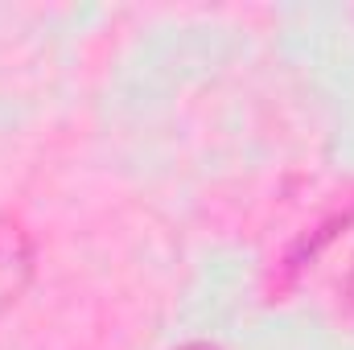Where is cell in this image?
<instances>
[{"instance_id": "cell-1", "label": "cell", "mask_w": 354, "mask_h": 350, "mask_svg": "<svg viewBox=\"0 0 354 350\" xmlns=\"http://www.w3.org/2000/svg\"><path fill=\"white\" fill-rule=\"evenodd\" d=\"M33 280V239L21 223L0 214V317L25 297Z\"/></svg>"}, {"instance_id": "cell-2", "label": "cell", "mask_w": 354, "mask_h": 350, "mask_svg": "<svg viewBox=\"0 0 354 350\" xmlns=\"http://www.w3.org/2000/svg\"><path fill=\"white\" fill-rule=\"evenodd\" d=\"M181 350H218V347H210V342H189V347H181Z\"/></svg>"}, {"instance_id": "cell-3", "label": "cell", "mask_w": 354, "mask_h": 350, "mask_svg": "<svg viewBox=\"0 0 354 350\" xmlns=\"http://www.w3.org/2000/svg\"><path fill=\"white\" fill-rule=\"evenodd\" d=\"M346 297L354 301V264H351V280H346Z\"/></svg>"}]
</instances>
